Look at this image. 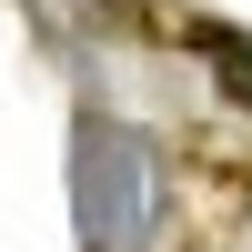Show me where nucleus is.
Returning <instances> with one entry per match:
<instances>
[{
	"instance_id": "1",
	"label": "nucleus",
	"mask_w": 252,
	"mask_h": 252,
	"mask_svg": "<svg viewBox=\"0 0 252 252\" xmlns=\"http://www.w3.org/2000/svg\"><path fill=\"white\" fill-rule=\"evenodd\" d=\"M71 192H81V242L91 252H141V232L161 212V161H152V141L131 121L81 111V131H71Z\"/></svg>"
},
{
	"instance_id": "2",
	"label": "nucleus",
	"mask_w": 252,
	"mask_h": 252,
	"mask_svg": "<svg viewBox=\"0 0 252 252\" xmlns=\"http://www.w3.org/2000/svg\"><path fill=\"white\" fill-rule=\"evenodd\" d=\"M202 71L252 111V31H202Z\"/></svg>"
}]
</instances>
